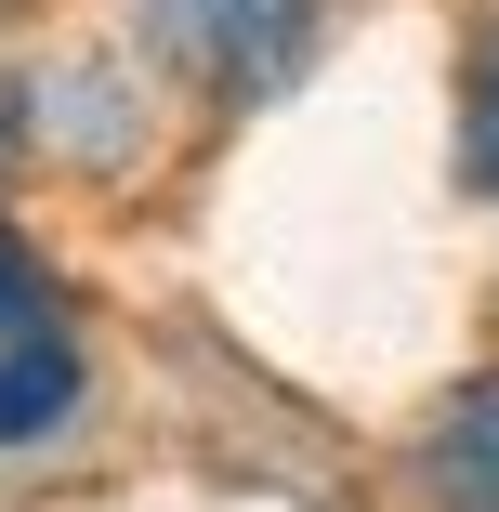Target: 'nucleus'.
I'll return each mask as SVG.
<instances>
[{"label":"nucleus","instance_id":"20e7f679","mask_svg":"<svg viewBox=\"0 0 499 512\" xmlns=\"http://www.w3.org/2000/svg\"><path fill=\"white\" fill-rule=\"evenodd\" d=\"M79 394H92L79 329H66V316H53V329H14V342H0V447H53V434L79 421Z\"/></svg>","mask_w":499,"mask_h":512},{"label":"nucleus","instance_id":"f257e3e1","mask_svg":"<svg viewBox=\"0 0 499 512\" xmlns=\"http://www.w3.org/2000/svg\"><path fill=\"white\" fill-rule=\"evenodd\" d=\"M132 40L145 79H184L211 119H250L329 53V0H132Z\"/></svg>","mask_w":499,"mask_h":512},{"label":"nucleus","instance_id":"0eeeda50","mask_svg":"<svg viewBox=\"0 0 499 512\" xmlns=\"http://www.w3.org/2000/svg\"><path fill=\"white\" fill-rule=\"evenodd\" d=\"M27 158V66H0V171Z\"/></svg>","mask_w":499,"mask_h":512},{"label":"nucleus","instance_id":"39448f33","mask_svg":"<svg viewBox=\"0 0 499 512\" xmlns=\"http://www.w3.org/2000/svg\"><path fill=\"white\" fill-rule=\"evenodd\" d=\"M460 184L499 211V14L460 40Z\"/></svg>","mask_w":499,"mask_h":512},{"label":"nucleus","instance_id":"f03ea898","mask_svg":"<svg viewBox=\"0 0 499 512\" xmlns=\"http://www.w3.org/2000/svg\"><path fill=\"white\" fill-rule=\"evenodd\" d=\"M27 145L40 158H66V171H132L145 158V66L132 53H79V66H53V79H27Z\"/></svg>","mask_w":499,"mask_h":512},{"label":"nucleus","instance_id":"423d86ee","mask_svg":"<svg viewBox=\"0 0 499 512\" xmlns=\"http://www.w3.org/2000/svg\"><path fill=\"white\" fill-rule=\"evenodd\" d=\"M14 329H53V263L27 250L14 211H0V342H14Z\"/></svg>","mask_w":499,"mask_h":512},{"label":"nucleus","instance_id":"7ed1b4c3","mask_svg":"<svg viewBox=\"0 0 499 512\" xmlns=\"http://www.w3.org/2000/svg\"><path fill=\"white\" fill-rule=\"evenodd\" d=\"M408 486L421 512H499V368L434 394V421L408 434Z\"/></svg>","mask_w":499,"mask_h":512},{"label":"nucleus","instance_id":"6e6552de","mask_svg":"<svg viewBox=\"0 0 499 512\" xmlns=\"http://www.w3.org/2000/svg\"><path fill=\"white\" fill-rule=\"evenodd\" d=\"M0 14H27V0H0Z\"/></svg>","mask_w":499,"mask_h":512}]
</instances>
